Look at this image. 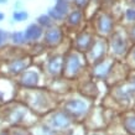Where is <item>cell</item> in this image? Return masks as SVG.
<instances>
[{"label": "cell", "instance_id": "1", "mask_svg": "<svg viewBox=\"0 0 135 135\" xmlns=\"http://www.w3.org/2000/svg\"><path fill=\"white\" fill-rule=\"evenodd\" d=\"M86 58L84 55L77 52V51H68L63 55V70L62 76L67 79H74L82 73L83 67L86 66Z\"/></svg>", "mask_w": 135, "mask_h": 135}, {"label": "cell", "instance_id": "2", "mask_svg": "<svg viewBox=\"0 0 135 135\" xmlns=\"http://www.w3.org/2000/svg\"><path fill=\"white\" fill-rule=\"evenodd\" d=\"M108 41L105 37L95 36L93 44L90 46V49L84 53L86 62L89 63L90 66L95 65L97 62L102 61L104 57L108 56Z\"/></svg>", "mask_w": 135, "mask_h": 135}, {"label": "cell", "instance_id": "3", "mask_svg": "<svg viewBox=\"0 0 135 135\" xmlns=\"http://www.w3.org/2000/svg\"><path fill=\"white\" fill-rule=\"evenodd\" d=\"M108 50L115 57H123L129 51V38L128 35L125 36L122 31L114 30L109 36L108 41Z\"/></svg>", "mask_w": 135, "mask_h": 135}, {"label": "cell", "instance_id": "4", "mask_svg": "<svg viewBox=\"0 0 135 135\" xmlns=\"http://www.w3.org/2000/svg\"><path fill=\"white\" fill-rule=\"evenodd\" d=\"M94 29L97 36L109 37L115 30V20L109 12L100 11L94 19Z\"/></svg>", "mask_w": 135, "mask_h": 135}, {"label": "cell", "instance_id": "5", "mask_svg": "<svg viewBox=\"0 0 135 135\" xmlns=\"http://www.w3.org/2000/svg\"><path fill=\"white\" fill-rule=\"evenodd\" d=\"M63 110L72 119L82 118L89 112V103L83 98H71L63 103Z\"/></svg>", "mask_w": 135, "mask_h": 135}, {"label": "cell", "instance_id": "6", "mask_svg": "<svg viewBox=\"0 0 135 135\" xmlns=\"http://www.w3.org/2000/svg\"><path fill=\"white\" fill-rule=\"evenodd\" d=\"M115 67V58L104 57L102 61L92 66V76L97 79H107L110 76L112 71Z\"/></svg>", "mask_w": 135, "mask_h": 135}, {"label": "cell", "instance_id": "7", "mask_svg": "<svg viewBox=\"0 0 135 135\" xmlns=\"http://www.w3.org/2000/svg\"><path fill=\"white\" fill-rule=\"evenodd\" d=\"M94 38H95V33L93 31L83 30L81 32H78L73 38V50L84 55L90 49Z\"/></svg>", "mask_w": 135, "mask_h": 135}, {"label": "cell", "instance_id": "8", "mask_svg": "<svg viewBox=\"0 0 135 135\" xmlns=\"http://www.w3.org/2000/svg\"><path fill=\"white\" fill-rule=\"evenodd\" d=\"M72 122H73V119L63 109L52 112L49 118V124L53 130H66L72 125Z\"/></svg>", "mask_w": 135, "mask_h": 135}, {"label": "cell", "instance_id": "9", "mask_svg": "<svg viewBox=\"0 0 135 135\" xmlns=\"http://www.w3.org/2000/svg\"><path fill=\"white\" fill-rule=\"evenodd\" d=\"M42 40L47 47H57L63 42V31L60 26L55 24L44 31Z\"/></svg>", "mask_w": 135, "mask_h": 135}, {"label": "cell", "instance_id": "10", "mask_svg": "<svg viewBox=\"0 0 135 135\" xmlns=\"http://www.w3.org/2000/svg\"><path fill=\"white\" fill-rule=\"evenodd\" d=\"M63 70V55L55 53L51 57L47 58L46 62V72L51 77H58L62 74Z\"/></svg>", "mask_w": 135, "mask_h": 135}, {"label": "cell", "instance_id": "11", "mask_svg": "<svg viewBox=\"0 0 135 135\" xmlns=\"http://www.w3.org/2000/svg\"><path fill=\"white\" fill-rule=\"evenodd\" d=\"M19 83L25 88H35L40 83V73L36 70H29L27 68L20 74Z\"/></svg>", "mask_w": 135, "mask_h": 135}, {"label": "cell", "instance_id": "12", "mask_svg": "<svg viewBox=\"0 0 135 135\" xmlns=\"http://www.w3.org/2000/svg\"><path fill=\"white\" fill-rule=\"evenodd\" d=\"M30 66V60L26 57H19L14 58L8 63L6 70L12 76H20L25 70H27Z\"/></svg>", "mask_w": 135, "mask_h": 135}, {"label": "cell", "instance_id": "13", "mask_svg": "<svg viewBox=\"0 0 135 135\" xmlns=\"http://www.w3.org/2000/svg\"><path fill=\"white\" fill-rule=\"evenodd\" d=\"M44 31H45V30L42 29L37 22L30 24L29 26L24 30L26 41L27 42H37L38 40H41L42 38V36H44Z\"/></svg>", "mask_w": 135, "mask_h": 135}, {"label": "cell", "instance_id": "14", "mask_svg": "<svg viewBox=\"0 0 135 135\" xmlns=\"http://www.w3.org/2000/svg\"><path fill=\"white\" fill-rule=\"evenodd\" d=\"M83 17H84V12H83V10L74 8L67 14V16H66V19H65V22L68 25V26H71V27L77 29L78 26L82 25Z\"/></svg>", "mask_w": 135, "mask_h": 135}, {"label": "cell", "instance_id": "15", "mask_svg": "<svg viewBox=\"0 0 135 135\" xmlns=\"http://www.w3.org/2000/svg\"><path fill=\"white\" fill-rule=\"evenodd\" d=\"M117 97H118L120 100H129L134 97L135 94V87L131 84L130 82L129 83H125L124 86H122V88H118L117 90Z\"/></svg>", "mask_w": 135, "mask_h": 135}, {"label": "cell", "instance_id": "16", "mask_svg": "<svg viewBox=\"0 0 135 135\" xmlns=\"http://www.w3.org/2000/svg\"><path fill=\"white\" fill-rule=\"evenodd\" d=\"M123 127L127 133L135 135V113H127L123 117Z\"/></svg>", "mask_w": 135, "mask_h": 135}, {"label": "cell", "instance_id": "17", "mask_svg": "<svg viewBox=\"0 0 135 135\" xmlns=\"http://www.w3.org/2000/svg\"><path fill=\"white\" fill-rule=\"evenodd\" d=\"M53 8L56 9L62 16H67V14L72 10V3L68 1V0H56V3L53 5Z\"/></svg>", "mask_w": 135, "mask_h": 135}, {"label": "cell", "instance_id": "18", "mask_svg": "<svg viewBox=\"0 0 135 135\" xmlns=\"http://www.w3.org/2000/svg\"><path fill=\"white\" fill-rule=\"evenodd\" d=\"M9 40L16 46H22L26 44V37H25L24 31H14L12 33H10V37Z\"/></svg>", "mask_w": 135, "mask_h": 135}, {"label": "cell", "instance_id": "19", "mask_svg": "<svg viewBox=\"0 0 135 135\" xmlns=\"http://www.w3.org/2000/svg\"><path fill=\"white\" fill-rule=\"evenodd\" d=\"M36 22L40 25L44 30L49 29V27H51L52 25H55L53 20L49 16V15H47V14H41V15H38L37 19H36Z\"/></svg>", "mask_w": 135, "mask_h": 135}, {"label": "cell", "instance_id": "20", "mask_svg": "<svg viewBox=\"0 0 135 135\" xmlns=\"http://www.w3.org/2000/svg\"><path fill=\"white\" fill-rule=\"evenodd\" d=\"M11 16H12V21H15V22H22V21L29 19V12L26 11V10H22V9H20V10L15 9Z\"/></svg>", "mask_w": 135, "mask_h": 135}, {"label": "cell", "instance_id": "21", "mask_svg": "<svg viewBox=\"0 0 135 135\" xmlns=\"http://www.w3.org/2000/svg\"><path fill=\"white\" fill-rule=\"evenodd\" d=\"M124 20L129 25L135 24V9L131 6H128L124 11Z\"/></svg>", "mask_w": 135, "mask_h": 135}, {"label": "cell", "instance_id": "22", "mask_svg": "<svg viewBox=\"0 0 135 135\" xmlns=\"http://www.w3.org/2000/svg\"><path fill=\"white\" fill-rule=\"evenodd\" d=\"M47 15L52 19L53 22H61V21H65V16H62L61 14L53 8V6H51V8L47 10Z\"/></svg>", "mask_w": 135, "mask_h": 135}, {"label": "cell", "instance_id": "23", "mask_svg": "<svg viewBox=\"0 0 135 135\" xmlns=\"http://www.w3.org/2000/svg\"><path fill=\"white\" fill-rule=\"evenodd\" d=\"M71 3H72V5H74L77 9L86 10V9L88 8V5H89L90 0H72Z\"/></svg>", "mask_w": 135, "mask_h": 135}, {"label": "cell", "instance_id": "24", "mask_svg": "<svg viewBox=\"0 0 135 135\" xmlns=\"http://www.w3.org/2000/svg\"><path fill=\"white\" fill-rule=\"evenodd\" d=\"M9 37H10V33H9L6 30L0 29V47H3L4 45H6V42L9 41Z\"/></svg>", "mask_w": 135, "mask_h": 135}, {"label": "cell", "instance_id": "25", "mask_svg": "<svg viewBox=\"0 0 135 135\" xmlns=\"http://www.w3.org/2000/svg\"><path fill=\"white\" fill-rule=\"evenodd\" d=\"M127 56H128V62H129L131 66L135 67V44H134V47H133V49H129Z\"/></svg>", "mask_w": 135, "mask_h": 135}, {"label": "cell", "instance_id": "26", "mask_svg": "<svg viewBox=\"0 0 135 135\" xmlns=\"http://www.w3.org/2000/svg\"><path fill=\"white\" fill-rule=\"evenodd\" d=\"M128 38H129V41H131L133 44H135V24L130 25V27L128 30Z\"/></svg>", "mask_w": 135, "mask_h": 135}, {"label": "cell", "instance_id": "27", "mask_svg": "<svg viewBox=\"0 0 135 135\" xmlns=\"http://www.w3.org/2000/svg\"><path fill=\"white\" fill-rule=\"evenodd\" d=\"M128 3H129V6L135 9V0H128Z\"/></svg>", "mask_w": 135, "mask_h": 135}, {"label": "cell", "instance_id": "28", "mask_svg": "<svg viewBox=\"0 0 135 135\" xmlns=\"http://www.w3.org/2000/svg\"><path fill=\"white\" fill-rule=\"evenodd\" d=\"M5 19V15H4V12H1L0 11V21H3Z\"/></svg>", "mask_w": 135, "mask_h": 135}, {"label": "cell", "instance_id": "29", "mask_svg": "<svg viewBox=\"0 0 135 135\" xmlns=\"http://www.w3.org/2000/svg\"><path fill=\"white\" fill-rule=\"evenodd\" d=\"M8 4V0H0V5H5Z\"/></svg>", "mask_w": 135, "mask_h": 135}, {"label": "cell", "instance_id": "30", "mask_svg": "<svg viewBox=\"0 0 135 135\" xmlns=\"http://www.w3.org/2000/svg\"><path fill=\"white\" fill-rule=\"evenodd\" d=\"M90 135H107V134H103V133H98V131H95V133H92Z\"/></svg>", "mask_w": 135, "mask_h": 135}, {"label": "cell", "instance_id": "31", "mask_svg": "<svg viewBox=\"0 0 135 135\" xmlns=\"http://www.w3.org/2000/svg\"><path fill=\"white\" fill-rule=\"evenodd\" d=\"M0 135H9V134H6L5 131H3V133H0Z\"/></svg>", "mask_w": 135, "mask_h": 135}, {"label": "cell", "instance_id": "32", "mask_svg": "<svg viewBox=\"0 0 135 135\" xmlns=\"http://www.w3.org/2000/svg\"><path fill=\"white\" fill-rule=\"evenodd\" d=\"M68 1H72V0H68Z\"/></svg>", "mask_w": 135, "mask_h": 135}]
</instances>
